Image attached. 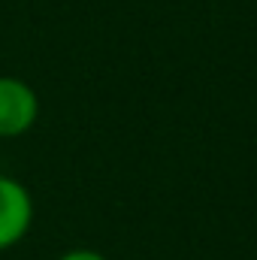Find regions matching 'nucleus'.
I'll return each mask as SVG.
<instances>
[{
    "mask_svg": "<svg viewBox=\"0 0 257 260\" xmlns=\"http://www.w3.org/2000/svg\"><path fill=\"white\" fill-rule=\"evenodd\" d=\"M55 260H109V257L100 254V251H94V248H70L64 254H58Z\"/></svg>",
    "mask_w": 257,
    "mask_h": 260,
    "instance_id": "3",
    "label": "nucleus"
},
{
    "mask_svg": "<svg viewBox=\"0 0 257 260\" xmlns=\"http://www.w3.org/2000/svg\"><path fill=\"white\" fill-rule=\"evenodd\" d=\"M34 227V194L15 176L0 173V254L27 239Z\"/></svg>",
    "mask_w": 257,
    "mask_h": 260,
    "instance_id": "1",
    "label": "nucleus"
},
{
    "mask_svg": "<svg viewBox=\"0 0 257 260\" xmlns=\"http://www.w3.org/2000/svg\"><path fill=\"white\" fill-rule=\"evenodd\" d=\"M40 97L18 76H0V139H18L37 124Z\"/></svg>",
    "mask_w": 257,
    "mask_h": 260,
    "instance_id": "2",
    "label": "nucleus"
}]
</instances>
